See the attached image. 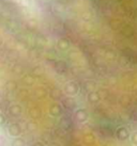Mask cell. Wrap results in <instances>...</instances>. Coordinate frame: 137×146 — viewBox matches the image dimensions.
<instances>
[{"mask_svg": "<svg viewBox=\"0 0 137 146\" xmlns=\"http://www.w3.org/2000/svg\"><path fill=\"white\" fill-rule=\"evenodd\" d=\"M76 117L79 122H83V121H85L86 118H87V113L84 110H79V111L76 112Z\"/></svg>", "mask_w": 137, "mask_h": 146, "instance_id": "obj_2", "label": "cell"}, {"mask_svg": "<svg viewBox=\"0 0 137 146\" xmlns=\"http://www.w3.org/2000/svg\"><path fill=\"white\" fill-rule=\"evenodd\" d=\"M116 135L120 141H125L128 140L130 137V131L128 130L126 127H119L116 131Z\"/></svg>", "mask_w": 137, "mask_h": 146, "instance_id": "obj_1", "label": "cell"}, {"mask_svg": "<svg viewBox=\"0 0 137 146\" xmlns=\"http://www.w3.org/2000/svg\"><path fill=\"white\" fill-rule=\"evenodd\" d=\"M131 141H132L133 144H136L137 145V131L136 132H134V133L131 135Z\"/></svg>", "mask_w": 137, "mask_h": 146, "instance_id": "obj_3", "label": "cell"}]
</instances>
